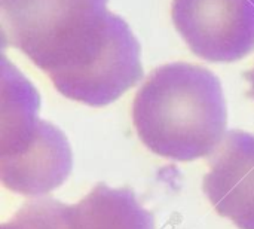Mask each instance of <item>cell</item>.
I'll use <instances>...</instances> for the list:
<instances>
[{
	"mask_svg": "<svg viewBox=\"0 0 254 229\" xmlns=\"http://www.w3.org/2000/svg\"><path fill=\"white\" fill-rule=\"evenodd\" d=\"M109 0H0L3 40L64 97L101 107L143 79L140 43Z\"/></svg>",
	"mask_w": 254,
	"mask_h": 229,
	"instance_id": "1",
	"label": "cell"
},
{
	"mask_svg": "<svg viewBox=\"0 0 254 229\" xmlns=\"http://www.w3.org/2000/svg\"><path fill=\"white\" fill-rule=\"evenodd\" d=\"M132 119L140 140L159 156L182 162L210 156L226 136L222 83L196 64L162 66L138 89Z\"/></svg>",
	"mask_w": 254,
	"mask_h": 229,
	"instance_id": "2",
	"label": "cell"
},
{
	"mask_svg": "<svg viewBox=\"0 0 254 229\" xmlns=\"http://www.w3.org/2000/svg\"><path fill=\"white\" fill-rule=\"evenodd\" d=\"M0 177L24 197H43L71 173L73 153L65 134L39 118L40 95L22 73L1 57Z\"/></svg>",
	"mask_w": 254,
	"mask_h": 229,
	"instance_id": "3",
	"label": "cell"
},
{
	"mask_svg": "<svg viewBox=\"0 0 254 229\" xmlns=\"http://www.w3.org/2000/svg\"><path fill=\"white\" fill-rule=\"evenodd\" d=\"M173 22L192 52L234 63L254 51V0H173Z\"/></svg>",
	"mask_w": 254,
	"mask_h": 229,
	"instance_id": "4",
	"label": "cell"
},
{
	"mask_svg": "<svg viewBox=\"0 0 254 229\" xmlns=\"http://www.w3.org/2000/svg\"><path fill=\"white\" fill-rule=\"evenodd\" d=\"M210 156L202 189L216 212L240 229H254V134L231 130Z\"/></svg>",
	"mask_w": 254,
	"mask_h": 229,
	"instance_id": "5",
	"label": "cell"
},
{
	"mask_svg": "<svg viewBox=\"0 0 254 229\" xmlns=\"http://www.w3.org/2000/svg\"><path fill=\"white\" fill-rule=\"evenodd\" d=\"M74 229H155L153 215L144 210L132 189L98 183L73 204Z\"/></svg>",
	"mask_w": 254,
	"mask_h": 229,
	"instance_id": "6",
	"label": "cell"
},
{
	"mask_svg": "<svg viewBox=\"0 0 254 229\" xmlns=\"http://www.w3.org/2000/svg\"><path fill=\"white\" fill-rule=\"evenodd\" d=\"M0 229H74L73 206L51 197H36L25 203Z\"/></svg>",
	"mask_w": 254,
	"mask_h": 229,
	"instance_id": "7",
	"label": "cell"
},
{
	"mask_svg": "<svg viewBox=\"0 0 254 229\" xmlns=\"http://www.w3.org/2000/svg\"><path fill=\"white\" fill-rule=\"evenodd\" d=\"M247 79H249V82L252 83V89H250V97H253L254 98V70L252 72H247L246 75H244Z\"/></svg>",
	"mask_w": 254,
	"mask_h": 229,
	"instance_id": "8",
	"label": "cell"
}]
</instances>
